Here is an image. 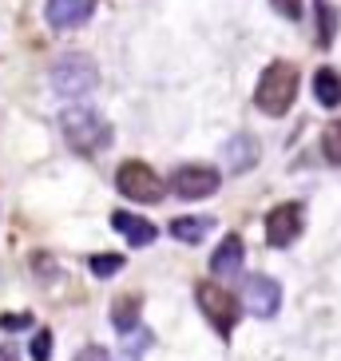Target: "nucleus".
<instances>
[{"label": "nucleus", "mask_w": 341, "mask_h": 361, "mask_svg": "<svg viewBox=\"0 0 341 361\" xmlns=\"http://www.w3.org/2000/svg\"><path fill=\"white\" fill-rule=\"evenodd\" d=\"M294 99H298V68L290 64V60H274L254 87L258 111L270 119H282L294 107Z\"/></svg>", "instance_id": "obj_1"}, {"label": "nucleus", "mask_w": 341, "mask_h": 361, "mask_svg": "<svg viewBox=\"0 0 341 361\" xmlns=\"http://www.w3.org/2000/svg\"><path fill=\"white\" fill-rule=\"evenodd\" d=\"M60 131H64V143L75 151V155H96L111 143V128L107 119L92 107H68L60 116Z\"/></svg>", "instance_id": "obj_2"}, {"label": "nucleus", "mask_w": 341, "mask_h": 361, "mask_svg": "<svg viewBox=\"0 0 341 361\" xmlns=\"http://www.w3.org/2000/svg\"><path fill=\"white\" fill-rule=\"evenodd\" d=\"M52 87L60 92V96H68V99H80V96H87L92 87L99 84V72H96V60L92 56H84V52H68V56H60L52 64Z\"/></svg>", "instance_id": "obj_3"}, {"label": "nucleus", "mask_w": 341, "mask_h": 361, "mask_svg": "<svg viewBox=\"0 0 341 361\" xmlns=\"http://www.w3.org/2000/svg\"><path fill=\"white\" fill-rule=\"evenodd\" d=\"M194 302H199V310L206 314V322H211L223 338H230V329L238 326V298L230 294V290L214 286V282H199V286H194Z\"/></svg>", "instance_id": "obj_4"}, {"label": "nucleus", "mask_w": 341, "mask_h": 361, "mask_svg": "<svg viewBox=\"0 0 341 361\" xmlns=\"http://www.w3.org/2000/svg\"><path fill=\"white\" fill-rule=\"evenodd\" d=\"M116 187L123 199L131 202H159L163 199V179L155 175V167H147L143 159H128L116 171Z\"/></svg>", "instance_id": "obj_5"}, {"label": "nucleus", "mask_w": 341, "mask_h": 361, "mask_svg": "<svg viewBox=\"0 0 341 361\" xmlns=\"http://www.w3.org/2000/svg\"><path fill=\"white\" fill-rule=\"evenodd\" d=\"M218 183H223V175L214 167H206V163H187V167H179L170 175V195H179L182 202L211 199L218 191Z\"/></svg>", "instance_id": "obj_6"}, {"label": "nucleus", "mask_w": 341, "mask_h": 361, "mask_svg": "<svg viewBox=\"0 0 341 361\" xmlns=\"http://www.w3.org/2000/svg\"><path fill=\"white\" fill-rule=\"evenodd\" d=\"M242 302L254 318H274L278 306H282V286L270 274H250L242 286Z\"/></svg>", "instance_id": "obj_7"}, {"label": "nucleus", "mask_w": 341, "mask_h": 361, "mask_svg": "<svg viewBox=\"0 0 341 361\" xmlns=\"http://www.w3.org/2000/svg\"><path fill=\"white\" fill-rule=\"evenodd\" d=\"M302 234V207L298 202H282V207H274V211L266 214V243L270 246H290L294 238Z\"/></svg>", "instance_id": "obj_8"}, {"label": "nucleus", "mask_w": 341, "mask_h": 361, "mask_svg": "<svg viewBox=\"0 0 341 361\" xmlns=\"http://www.w3.org/2000/svg\"><path fill=\"white\" fill-rule=\"evenodd\" d=\"M92 8H96V0H48L44 20L52 24L56 32H68V28H80V24L92 20Z\"/></svg>", "instance_id": "obj_9"}, {"label": "nucleus", "mask_w": 341, "mask_h": 361, "mask_svg": "<svg viewBox=\"0 0 341 361\" xmlns=\"http://www.w3.org/2000/svg\"><path fill=\"white\" fill-rule=\"evenodd\" d=\"M242 238L238 234H226L223 243H218V250L211 255V274H218V278H230V274H238L242 270Z\"/></svg>", "instance_id": "obj_10"}, {"label": "nucleus", "mask_w": 341, "mask_h": 361, "mask_svg": "<svg viewBox=\"0 0 341 361\" xmlns=\"http://www.w3.org/2000/svg\"><path fill=\"white\" fill-rule=\"evenodd\" d=\"M111 226H116L131 246H151V243H155V234H159L147 219H139V214H131V211H116V214H111Z\"/></svg>", "instance_id": "obj_11"}, {"label": "nucleus", "mask_w": 341, "mask_h": 361, "mask_svg": "<svg viewBox=\"0 0 341 361\" xmlns=\"http://www.w3.org/2000/svg\"><path fill=\"white\" fill-rule=\"evenodd\" d=\"M226 163H230V171H235V175L250 171L258 163V143L250 135H235L230 143H226Z\"/></svg>", "instance_id": "obj_12"}, {"label": "nucleus", "mask_w": 341, "mask_h": 361, "mask_svg": "<svg viewBox=\"0 0 341 361\" xmlns=\"http://www.w3.org/2000/svg\"><path fill=\"white\" fill-rule=\"evenodd\" d=\"M314 99L321 107H337L341 104V75L333 68H318L314 72Z\"/></svg>", "instance_id": "obj_13"}, {"label": "nucleus", "mask_w": 341, "mask_h": 361, "mask_svg": "<svg viewBox=\"0 0 341 361\" xmlns=\"http://www.w3.org/2000/svg\"><path fill=\"white\" fill-rule=\"evenodd\" d=\"M211 219H203V214H191V219H175L170 223V234L179 238V243H187V246H194V243H203L206 234H211Z\"/></svg>", "instance_id": "obj_14"}, {"label": "nucleus", "mask_w": 341, "mask_h": 361, "mask_svg": "<svg viewBox=\"0 0 341 361\" xmlns=\"http://www.w3.org/2000/svg\"><path fill=\"white\" fill-rule=\"evenodd\" d=\"M314 8H318V44L330 48L333 32H337V8H333L330 0H314Z\"/></svg>", "instance_id": "obj_15"}, {"label": "nucleus", "mask_w": 341, "mask_h": 361, "mask_svg": "<svg viewBox=\"0 0 341 361\" xmlns=\"http://www.w3.org/2000/svg\"><path fill=\"white\" fill-rule=\"evenodd\" d=\"M135 314H139V298H128V302L119 298L116 306H111V322H116V329H119V334H131V329L139 326V322H135Z\"/></svg>", "instance_id": "obj_16"}, {"label": "nucleus", "mask_w": 341, "mask_h": 361, "mask_svg": "<svg viewBox=\"0 0 341 361\" xmlns=\"http://www.w3.org/2000/svg\"><path fill=\"white\" fill-rule=\"evenodd\" d=\"M87 270L96 278H111L123 270V255H96V258H87Z\"/></svg>", "instance_id": "obj_17"}, {"label": "nucleus", "mask_w": 341, "mask_h": 361, "mask_svg": "<svg viewBox=\"0 0 341 361\" xmlns=\"http://www.w3.org/2000/svg\"><path fill=\"white\" fill-rule=\"evenodd\" d=\"M321 151H326V159H330L333 167H341V119L326 128V135H321Z\"/></svg>", "instance_id": "obj_18"}, {"label": "nucleus", "mask_w": 341, "mask_h": 361, "mask_svg": "<svg viewBox=\"0 0 341 361\" xmlns=\"http://www.w3.org/2000/svg\"><path fill=\"white\" fill-rule=\"evenodd\" d=\"M52 357V334L48 329H36V338H32V361H48Z\"/></svg>", "instance_id": "obj_19"}, {"label": "nucleus", "mask_w": 341, "mask_h": 361, "mask_svg": "<svg viewBox=\"0 0 341 361\" xmlns=\"http://www.w3.org/2000/svg\"><path fill=\"white\" fill-rule=\"evenodd\" d=\"M147 345H151V334L147 329H135V338H131V345H128V361H139Z\"/></svg>", "instance_id": "obj_20"}, {"label": "nucleus", "mask_w": 341, "mask_h": 361, "mask_svg": "<svg viewBox=\"0 0 341 361\" xmlns=\"http://www.w3.org/2000/svg\"><path fill=\"white\" fill-rule=\"evenodd\" d=\"M270 4H274V12L286 16V20H298L302 16V0H270Z\"/></svg>", "instance_id": "obj_21"}, {"label": "nucleus", "mask_w": 341, "mask_h": 361, "mask_svg": "<svg viewBox=\"0 0 341 361\" xmlns=\"http://www.w3.org/2000/svg\"><path fill=\"white\" fill-rule=\"evenodd\" d=\"M0 326H4V329H28V326H32V314H4Z\"/></svg>", "instance_id": "obj_22"}, {"label": "nucleus", "mask_w": 341, "mask_h": 361, "mask_svg": "<svg viewBox=\"0 0 341 361\" xmlns=\"http://www.w3.org/2000/svg\"><path fill=\"white\" fill-rule=\"evenodd\" d=\"M75 361H107V350H99V345H87V350H80V357Z\"/></svg>", "instance_id": "obj_23"}, {"label": "nucleus", "mask_w": 341, "mask_h": 361, "mask_svg": "<svg viewBox=\"0 0 341 361\" xmlns=\"http://www.w3.org/2000/svg\"><path fill=\"white\" fill-rule=\"evenodd\" d=\"M0 361H20V357H16V350H12V345H0Z\"/></svg>", "instance_id": "obj_24"}]
</instances>
